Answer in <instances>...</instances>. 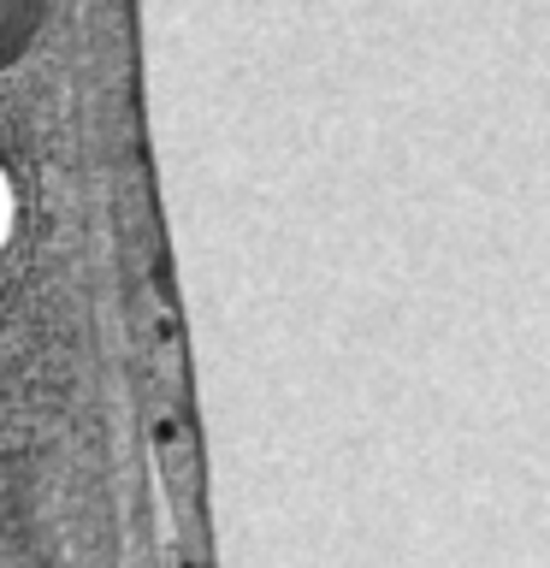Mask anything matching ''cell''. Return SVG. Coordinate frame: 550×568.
<instances>
[{
  "instance_id": "cell-1",
  "label": "cell",
  "mask_w": 550,
  "mask_h": 568,
  "mask_svg": "<svg viewBox=\"0 0 550 568\" xmlns=\"http://www.w3.org/2000/svg\"><path fill=\"white\" fill-rule=\"evenodd\" d=\"M35 24H42V7H24V0H0V65H12L18 53L30 48Z\"/></svg>"
}]
</instances>
